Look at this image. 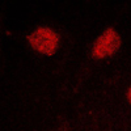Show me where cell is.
Wrapping results in <instances>:
<instances>
[{
    "label": "cell",
    "instance_id": "obj_1",
    "mask_svg": "<svg viewBox=\"0 0 131 131\" xmlns=\"http://www.w3.org/2000/svg\"><path fill=\"white\" fill-rule=\"evenodd\" d=\"M28 41L36 51L47 57L54 55L59 47V36L49 26H41L36 29L28 37Z\"/></svg>",
    "mask_w": 131,
    "mask_h": 131
},
{
    "label": "cell",
    "instance_id": "obj_2",
    "mask_svg": "<svg viewBox=\"0 0 131 131\" xmlns=\"http://www.w3.org/2000/svg\"><path fill=\"white\" fill-rule=\"evenodd\" d=\"M121 43L122 41L118 33L113 28H107L94 41L92 47V55L94 59H105L113 57L121 49Z\"/></svg>",
    "mask_w": 131,
    "mask_h": 131
},
{
    "label": "cell",
    "instance_id": "obj_3",
    "mask_svg": "<svg viewBox=\"0 0 131 131\" xmlns=\"http://www.w3.org/2000/svg\"><path fill=\"white\" fill-rule=\"evenodd\" d=\"M127 100L131 102V85H130V88H128V91H127Z\"/></svg>",
    "mask_w": 131,
    "mask_h": 131
}]
</instances>
